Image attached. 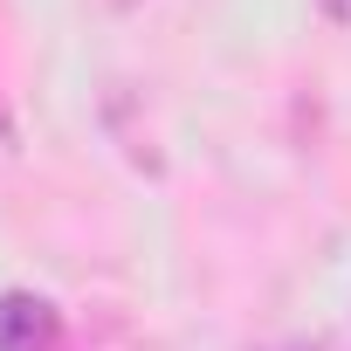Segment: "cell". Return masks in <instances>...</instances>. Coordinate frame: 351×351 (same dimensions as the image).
I'll return each mask as SVG.
<instances>
[{
	"instance_id": "6da1fadb",
	"label": "cell",
	"mask_w": 351,
	"mask_h": 351,
	"mask_svg": "<svg viewBox=\"0 0 351 351\" xmlns=\"http://www.w3.org/2000/svg\"><path fill=\"white\" fill-rule=\"evenodd\" d=\"M56 344V310L28 289H8L0 296V351H42Z\"/></svg>"
}]
</instances>
